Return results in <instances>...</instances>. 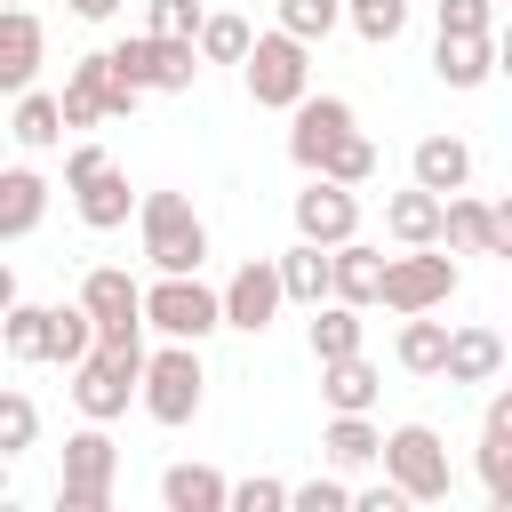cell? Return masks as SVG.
Returning a JSON list of instances; mask_svg holds the SVG:
<instances>
[{
	"mask_svg": "<svg viewBox=\"0 0 512 512\" xmlns=\"http://www.w3.org/2000/svg\"><path fill=\"white\" fill-rule=\"evenodd\" d=\"M136 376H144V328H104V336L72 360V408H80L88 424H112V416H128Z\"/></svg>",
	"mask_w": 512,
	"mask_h": 512,
	"instance_id": "obj_1",
	"label": "cell"
},
{
	"mask_svg": "<svg viewBox=\"0 0 512 512\" xmlns=\"http://www.w3.org/2000/svg\"><path fill=\"white\" fill-rule=\"evenodd\" d=\"M136 224H144V256L160 272H200L208 264V224H200V208L184 192H144Z\"/></svg>",
	"mask_w": 512,
	"mask_h": 512,
	"instance_id": "obj_2",
	"label": "cell"
},
{
	"mask_svg": "<svg viewBox=\"0 0 512 512\" xmlns=\"http://www.w3.org/2000/svg\"><path fill=\"white\" fill-rule=\"evenodd\" d=\"M376 464H384V480H392L408 504H448V488H456L448 448H440V432H432V424H400V432H384Z\"/></svg>",
	"mask_w": 512,
	"mask_h": 512,
	"instance_id": "obj_3",
	"label": "cell"
},
{
	"mask_svg": "<svg viewBox=\"0 0 512 512\" xmlns=\"http://www.w3.org/2000/svg\"><path fill=\"white\" fill-rule=\"evenodd\" d=\"M200 344H160V352H144V376H136V400H144V416L152 424H192L200 416Z\"/></svg>",
	"mask_w": 512,
	"mask_h": 512,
	"instance_id": "obj_4",
	"label": "cell"
},
{
	"mask_svg": "<svg viewBox=\"0 0 512 512\" xmlns=\"http://www.w3.org/2000/svg\"><path fill=\"white\" fill-rule=\"evenodd\" d=\"M104 64L144 96V88H160V96H184L192 80H200V48L192 40H160V32H136V40H112L104 48Z\"/></svg>",
	"mask_w": 512,
	"mask_h": 512,
	"instance_id": "obj_5",
	"label": "cell"
},
{
	"mask_svg": "<svg viewBox=\"0 0 512 512\" xmlns=\"http://www.w3.org/2000/svg\"><path fill=\"white\" fill-rule=\"evenodd\" d=\"M240 72H248V96H256L264 112H288V104L312 88V48L288 40V32H248Z\"/></svg>",
	"mask_w": 512,
	"mask_h": 512,
	"instance_id": "obj_6",
	"label": "cell"
},
{
	"mask_svg": "<svg viewBox=\"0 0 512 512\" xmlns=\"http://www.w3.org/2000/svg\"><path fill=\"white\" fill-rule=\"evenodd\" d=\"M456 296V256L432 248H408V256H384V280H376V304L384 312H440Z\"/></svg>",
	"mask_w": 512,
	"mask_h": 512,
	"instance_id": "obj_7",
	"label": "cell"
},
{
	"mask_svg": "<svg viewBox=\"0 0 512 512\" xmlns=\"http://www.w3.org/2000/svg\"><path fill=\"white\" fill-rule=\"evenodd\" d=\"M144 328H160V336H176V344L216 336V328H224L216 288H200V272H160V280L144 288Z\"/></svg>",
	"mask_w": 512,
	"mask_h": 512,
	"instance_id": "obj_8",
	"label": "cell"
},
{
	"mask_svg": "<svg viewBox=\"0 0 512 512\" xmlns=\"http://www.w3.org/2000/svg\"><path fill=\"white\" fill-rule=\"evenodd\" d=\"M112 472H120L112 432H104V424L72 432V440H64V472H56V504H64V512H104V504H112Z\"/></svg>",
	"mask_w": 512,
	"mask_h": 512,
	"instance_id": "obj_9",
	"label": "cell"
},
{
	"mask_svg": "<svg viewBox=\"0 0 512 512\" xmlns=\"http://www.w3.org/2000/svg\"><path fill=\"white\" fill-rule=\"evenodd\" d=\"M56 112H64V128H96V120H128L136 112V88L104 64V48L96 56H80L72 64V80H64V96H56Z\"/></svg>",
	"mask_w": 512,
	"mask_h": 512,
	"instance_id": "obj_10",
	"label": "cell"
},
{
	"mask_svg": "<svg viewBox=\"0 0 512 512\" xmlns=\"http://www.w3.org/2000/svg\"><path fill=\"white\" fill-rule=\"evenodd\" d=\"M440 240L456 256H512V208H488L472 192H448L440 200Z\"/></svg>",
	"mask_w": 512,
	"mask_h": 512,
	"instance_id": "obj_11",
	"label": "cell"
},
{
	"mask_svg": "<svg viewBox=\"0 0 512 512\" xmlns=\"http://www.w3.org/2000/svg\"><path fill=\"white\" fill-rule=\"evenodd\" d=\"M280 304H288V296H280V272H272V256H248V264H240V272L216 288V312H224V328H240V336H264Z\"/></svg>",
	"mask_w": 512,
	"mask_h": 512,
	"instance_id": "obj_12",
	"label": "cell"
},
{
	"mask_svg": "<svg viewBox=\"0 0 512 512\" xmlns=\"http://www.w3.org/2000/svg\"><path fill=\"white\" fill-rule=\"evenodd\" d=\"M360 232V200H352V184H328V176H312L304 192H296V240H312V248H336V240H352Z\"/></svg>",
	"mask_w": 512,
	"mask_h": 512,
	"instance_id": "obj_13",
	"label": "cell"
},
{
	"mask_svg": "<svg viewBox=\"0 0 512 512\" xmlns=\"http://www.w3.org/2000/svg\"><path fill=\"white\" fill-rule=\"evenodd\" d=\"M64 192H72V208H80V224H88V232H120V224H128V208H136V192H128V176H120V160H112V152H104L96 168H80Z\"/></svg>",
	"mask_w": 512,
	"mask_h": 512,
	"instance_id": "obj_14",
	"label": "cell"
},
{
	"mask_svg": "<svg viewBox=\"0 0 512 512\" xmlns=\"http://www.w3.org/2000/svg\"><path fill=\"white\" fill-rule=\"evenodd\" d=\"M288 112H296V128H288V160L312 176V160H320V152H328V144L352 128V104H344V96H312V88H304Z\"/></svg>",
	"mask_w": 512,
	"mask_h": 512,
	"instance_id": "obj_15",
	"label": "cell"
},
{
	"mask_svg": "<svg viewBox=\"0 0 512 512\" xmlns=\"http://www.w3.org/2000/svg\"><path fill=\"white\" fill-rule=\"evenodd\" d=\"M80 312L96 320V336H104V328H144V288H136L120 264H96V272L80 280Z\"/></svg>",
	"mask_w": 512,
	"mask_h": 512,
	"instance_id": "obj_16",
	"label": "cell"
},
{
	"mask_svg": "<svg viewBox=\"0 0 512 512\" xmlns=\"http://www.w3.org/2000/svg\"><path fill=\"white\" fill-rule=\"evenodd\" d=\"M40 56H48L40 16L32 8H0V96H24L32 72H40Z\"/></svg>",
	"mask_w": 512,
	"mask_h": 512,
	"instance_id": "obj_17",
	"label": "cell"
},
{
	"mask_svg": "<svg viewBox=\"0 0 512 512\" xmlns=\"http://www.w3.org/2000/svg\"><path fill=\"white\" fill-rule=\"evenodd\" d=\"M376 280H384V248H368L360 232L328 248V296H336V304H360V312H368V304H376Z\"/></svg>",
	"mask_w": 512,
	"mask_h": 512,
	"instance_id": "obj_18",
	"label": "cell"
},
{
	"mask_svg": "<svg viewBox=\"0 0 512 512\" xmlns=\"http://www.w3.org/2000/svg\"><path fill=\"white\" fill-rule=\"evenodd\" d=\"M440 376L448 384H496L504 376V336L496 328H448V352H440Z\"/></svg>",
	"mask_w": 512,
	"mask_h": 512,
	"instance_id": "obj_19",
	"label": "cell"
},
{
	"mask_svg": "<svg viewBox=\"0 0 512 512\" xmlns=\"http://www.w3.org/2000/svg\"><path fill=\"white\" fill-rule=\"evenodd\" d=\"M480 488L488 504H512V392H496L480 416Z\"/></svg>",
	"mask_w": 512,
	"mask_h": 512,
	"instance_id": "obj_20",
	"label": "cell"
},
{
	"mask_svg": "<svg viewBox=\"0 0 512 512\" xmlns=\"http://www.w3.org/2000/svg\"><path fill=\"white\" fill-rule=\"evenodd\" d=\"M376 392H384V376L368 368V352L320 360V400H328L336 416H368V408H376Z\"/></svg>",
	"mask_w": 512,
	"mask_h": 512,
	"instance_id": "obj_21",
	"label": "cell"
},
{
	"mask_svg": "<svg viewBox=\"0 0 512 512\" xmlns=\"http://www.w3.org/2000/svg\"><path fill=\"white\" fill-rule=\"evenodd\" d=\"M40 216H48V176L40 168H0V240L40 232Z\"/></svg>",
	"mask_w": 512,
	"mask_h": 512,
	"instance_id": "obj_22",
	"label": "cell"
},
{
	"mask_svg": "<svg viewBox=\"0 0 512 512\" xmlns=\"http://www.w3.org/2000/svg\"><path fill=\"white\" fill-rule=\"evenodd\" d=\"M432 72H440L448 88H480V80L496 72V40H488V32H440Z\"/></svg>",
	"mask_w": 512,
	"mask_h": 512,
	"instance_id": "obj_23",
	"label": "cell"
},
{
	"mask_svg": "<svg viewBox=\"0 0 512 512\" xmlns=\"http://www.w3.org/2000/svg\"><path fill=\"white\" fill-rule=\"evenodd\" d=\"M408 168H416V184H424V192H440V200H448V192H464V184H472V144H464V136H424Z\"/></svg>",
	"mask_w": 512,
	"mask_h": 512,
	"instance_id": "obj_24",
	"label": "cell"
},
{
	"mask_svg": "<svg viewBox=\"0 0 512 512\" xmlns=\"http://www.w3.org/2000/svg\"><path fill=\"white\" fill-rule=\"evenodd\" d=\"M384 232H392L400 248H432V240H440V192H424V184L392 192V200H384Z\"/></svg>",
	"mask_w": 512,
	"mask_h": 512,
	"instance_id": "obj_25",
	"label": "cell"
},
{
	"mask_svg": "<svg viewBox=\"0 0 512 512\" xmlns=\"http://www.w3.org/2000/svg\"><path fill=\"white\" fill-rule=\"evenodd\" d=\"M160 504L168 512H224V472L216 464H168L160 472Z\"/></svg>",
	"mask_w": 512,
	"mask_h": 512,
	"instance_id": "obj_26",
	"label": "cell"
},
{
	"mask_svg": "<svg viewBox=\"0 0 512 512\" xmlns=\"http://www.w3.org/2000/svg\"><path fill=\"white\" fill-rule=\"evenodd\" d=\"M272 272H280L288 304H320L328 296V248H312V240H296L288 256H272Z\"/></svg>",
	"mask_w": 512,
	"mask_h": 512,
	"instance_id": "obj_27",
	"label": "cell"
},
{
	"mask_svg": "<svg viewBox=\"0 0 512 512\" xmlns=\"http://www.w3.org/2000/svg\"><path fill=\"white\" fill-rule=\"evenodd\" d=\"M360 304H336V296H320L312 304V360H344V352H360Z\"/></svg>",
	"mask_w": 512,
	"mask_h": 512,
	"instance_id": "obj_28",
	"label": "cell"
},
{
	"mask_svg": "<svg viewBox=\"0 0 512 512\" xmlns=\"http://www.w3.org/2000/svg\"><path fill=\"white\" fill-rule=\"evenodd\" d=\"M400 368L408 376H440V352H448V320H424V312H400Z\"/></svg>",
	"mask_w": 512,
	"mask_h": 512,
	"instance_id": "obj_29",
	"label": "cell"
},
{
	"mask_svg": "<svg viewBox=\"0 0 512 512\" xmlns=\"http://www.w3.org/2000/svg\"><path fill=\"white\" fill-rule=\"evenodd\" d=\"M312 176H328V184H352V192H360V184L376 176V144H368L360 128H344V136H336V144L312 160Z\"/></svg>",
	"mask_w": 512,
	"mask_h": 512,
	"instance_id": "obj_30",
	"label": "cell"
},
{
	"mask_svg": "<svg viewBox=\"0 0 512 512\" xmlns=\"http://www.w3.org/2000/svg\"><path fill=\"white\" fill-rule=\"evenodd\" d=\"M376 448H384V432H376L368 416H336V424L320 432V456H328V464H344V472L376 464Z\"/></svg>",
	"mask_w": 512,
	"mask_h": 512,
	"instance_id": "obj_31",
	"label": "cell"
},
{
	"mask_svg": "<svg viewBox=\"0 0 512 512\" xmlns=\"http://www.w3.org/2000/svg\"><path fill=\"white\" fill-rule=\"evenodd\" d=\"M0 352H8V360H40V352H48V304H24V296H16V304L0 312Z\"/></svg>",
	"mask_w": 512,
	"mask_h": 512,
	"instance_id": "obj_32",
	"label": "cell"
},
{
	"mask_svg": "<svg viewBox=\"0 0 512 512\" xmlns=\"http://www.w3.org/2000/svg\"><path fill=\"white\" fill-rule=\"evenodd\" d=\"M16 144H24V152L64 144V112H56V96H40V88H24V96H16Z\"/></svg>",
	"mask_w": 512,
	"mask_h": 512,
	"instance_id": "obj_33",
	"label": "cell"
},
{
	"mask_svg": "<svg viewBox=\"0 0 512 512\" xmlns=\"http://www.w3.org/2000/svg\"><path fill=\"white\" fill-rule=\"evenodd\" d=\"M88 344H96V320H88L80 304H48V352H40V360L72 368V360H80Z\"/></svg>",
	"mask_w": 512,
	"mask_h": 512,
	"instance_id": "obj_34",
	"label": "cell"
},
{
	"mask_svg": "<svg viewBox=\"0 0 512 512\" xmlns=\"http://www.w3.org/2000/svg\"><path fill=\"white\" fill-rule=\"evenodd\" d=\"M192 48H200V64H240L248 56V16H200Z\"/></svg>",
	"mask_w": 512,
	"mask_h": 512,
	"instance_id": "obj_35",
	"label": "cell"
},
{
	"mask_svg": "<svg viewBox=\"0 0 512 512\" xmlns=\"http://www.w3.org/2000/svg\"><path fill=\"white\" fill-rule=\"evenodd\" d=\"M336 24H344V0H280V32H288V40H304V48H312V40H328Z\"/></svg>",
	"mask_w": 512,
	"mask_h": 512,
	"instance_id": "obj_36",
	"label": "cell"
},
{
	"mask_svg": "<svg viewBox=\"0 0 512 512\" xmlns=\"http://www.w3.org/2000/svg\"><path fill=\"white\" fill-rule=\"evenodd\" d=\"M344 8H352V32H360V40H376V48L408 32V0H344Z\"/></svg>",
	"mask_w": 512,
	"mask_h": 512,
	"instance_id": "obj_37",
	"label": "cell"
},
{
	"mask_svg": "<svg viewBox=\"0 0 512 512\" xmlns=\"http://www.w3.org/2000/svg\"><path fill=\"white\" fill-rule=\"evenodd\" d=\"M32 440H40L32 392H8V384H0V456H16V448H32Z\"/></svg>",
	"mask_w": 512,
	"mask_h": 512,
	"instance_id": "obj_38",
	"label": "cell"
},
{
	"mask_svg": "<svg viewBox=\"0 0 512 512\" xmlns=\"http://www.w3.org/2000/svg\"><path fill=\"white\" fill-rule=\"evenodd\" d=\"M280 504H288V480H272V472L224 480V512H280Z\"/></svg>",
	"mask_w": 512,
	"mask_h": 512,
	"instance_id": "obj_39",
	"label": "cell"
},
{
	"mask_svg": "<svg viewBox=\"0 0 512 512\" xmlns=\"http://www.w3.org/2000/svg\"><path fill=\"white\" fill-rule=\"evenodd\" d=\"M200 16H208L200 0H152V24H144V32H160V40H192Z\"/></svg>",
	"mask_w": 512,
	"mask_h": 512,
	"instance_id": "obj_40",
	"label": "cell"
},
{
	"mask_svg": "<svg viewBox=\"0 0 512 512\" xmlns=\"http://www.w3.org/2000/svg\"><path fill=\"white\" fill-rule=\"evenodd\" d=\"M288 504H296V512H344L352 488H344V480H304V488H288Z\"/></svg>",
	"mask_w": 512,
	"mask_h": 512,
	"instance_id": "obj_41",
	"label": "cell"
},
{
	"mask_svg": "<svg viewBox=\"0 0 512 512\" xmlns=\"http://www.w3.org/2000/svg\"><path fill=\"white\" fill-rule=\"evenodd\" d=\"M496 0H440V32H488Z\"/></svg>",
	"mask_w": 512,
	"mask_h": 512,
	"instance_id": "obj_42",
	"label": "cell"
},
{
	"mask_svg": "<svg viewBox=\"0 0 512 512\" xmlns=\"http://www.w3.org/2000/svg\"><path fill=\"white\" fill-rule=\"evenodd\" d=\"M400 504H408V496H400L392 480H376V488H360V496H352V512H400Z\"/></svg>",
	"mask_w": 512,
	"mask_h": 512,
	"instance_id": "obj_43",
	"label": "cell"
},
{
	"mask_svg": "<svg viewBox=\"0 0 512 512\" xmlns=\"http://www.w3.org/2000/svg\"><path fill=\"white\" fill-rule=\"evenodd\" d=\"M112 8H120V0H72V16H88V24H104Z\"/></svg>",
	"mask_w": 512,
	"mask_h": 512,
	"instance_id": "obj_44",
	"label": "cell"
},
{
	"mask_svg": "<svg viewBox=\"0 0 512 512\" xmlns=\"http://www.w3.org/2000/svg\"><path fill=\"white\" fill-rule=\"evenodd\" d=\"M8 304H16V272L0 264V312H8Z\"/></svg>",
	"mask_w": 512,
	"mask_h": 512,
	"instance_id": "obj_45",
	"label": "cell"
},
{
	"mask_svg": "<svg viewBox=\"0 0 512 512\" xmlns=\"http://www.w3.org/2000/svg\"><path fill=\"white\" fill-rule=\"evenodd\" d=\"M0 496H8V456H0Z\"/></svg>",
	"mask_w": 512,
	"mask_h": 512,
	"instance_id": "obj_46",
	"label": "cell"
},
{
	"mask_svg": "<svg viewBox=\"0 0 512 512\" xmlns=\"http://www.w3.org/2000/svg\"><path fill=\"white\" fill-rule=\"evenodd\" d=\"M0 8H16V0H0Z\"/></svg>",
	"mask_w": 512,
	"mask_h": 512,
	"instance_id": "obj_47",
	"label": "cell"
}]
</instances>
